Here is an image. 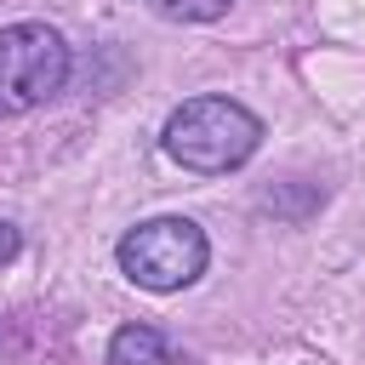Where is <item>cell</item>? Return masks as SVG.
Returning <instances> with one entry per match:
<instances>
[{"label": "cell", "instance_id": "6da1fadb", "mask_svg": "<svg viewBox=\"0 0 365 365\" xmlns=\"http://www.w3.org/2000/svg\"><path fill=\"white\" fill-rule=\"evenodd\" d=\"M257 143H262V120L234 97H194L165 120V154L182 171H205V177L234 171L257 154Z\"/></svg>", "mask_w": 365, "mask_h": 365}, {"label": "cell", "instance_id": "7a4b0ae2", "mask_svg": "<svg viewBox=\"0 0 365 365\" xmlns=\"http://www.w3.org/2000/svg\"><path fill=\"white\" fill-rule=\"evenodd\" d=\"M205 234L188 222V217H154V222H137L125 240H120V274L143 291H182L205 274Z\"/></svg>", "mask_w": 365, "mask_h": 365}, {"label": "cell", "instance_id": "3957f363", "mask_svg": "<svg viewBox=\"0 0 365 365\" xmlns=\"http://www.w3.org/2000/svg\"><path fill=\"white\" fill-rule=\"evenodd\" d=\"M68 80V46L46 23L0 29V114H29Z\"/></svg>", "mask_w": 365, "mask_h": 365}, {"label": "cell", "instance_id": "277c9868", "mask_svg": "<svg viewBox=\"0 0 365 365\" xmlns=\"http://www.w3.org/2000/svg\"><path fill=\"white\" fill-rule=\"evenodd\" d=\"M108 365H188L154 325H125L108 342Z\"/></svg>", "mask_w": 365, "mask_h": 365}, {"label": "cell", "instance_id": "5b68a950", "mask_svg": "<svg viewBox=\"0 0 365 365\" xmlns=\"http://www.w3.org/2000/svg\"><path fill=\"white\" fill-rule=\"evenodd\" d=\"M148 6L171 23H211V17L228 11V0H148Z\"/></svg>", "mask_w": 365, "mask_h": 365}, {"label": "cell", "instance_id": "8992f818", "mask_svg": "<svg viewBox=\"0 0 365 365\" xmlns=\"http://www.w3.org/2000/svg\"><path fill=\"white\" fill-rule=\"evenodd\" d=\"M17 245H23V240H17V228H11V222H0V262H11V257H17Z\"/></svg>", "mask_w": 365, "mask_h": 365}]
</instances>
